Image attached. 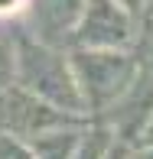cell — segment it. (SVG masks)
<instances>
[{"label":"cell","instance_id":"8992f818","mask_svg":"<svg viewBox=\"0 0 153 159\" xmlns=\"http://www.w3.org/2000/svg\"><path fill=\"white\" fill-rule=\"evenodd\" d=\"M147 120H153V75H140L111 104V124L121 130V136H137L143 133Z\"/></svg>","mask_w":153,"mask_h":159},{"label":"cell","instance_id":"7a4b0ae2","mask_svg":"<svg viewBox=\"0 0 153 159\" xmlns=\"http://www.w3.org/2000/svg\"><path fill=\"white\" fill-rule=\"evenodd\" d=\"M69 65L88 111H108L134 81V62L117 49H82L69 59Z\"/></svg>","mask_w":153,"mask_h":159},{"label":"cell","instance_id":"30bf717a","mask_svg":"<svg viewBox=\"0 0 153 159\" xmlns=\"http://www.w3.org/2000/svg\"><path fill=\"white\" fill-rule=\"evenodd\" d=\"M0 159H36L26 140H17L10 133H0Z\"/></svg>","mask_w":153,"mask_h":159},{"label":"cell","instance_id":"7c38bea8","mask_svg":"<svg viewBox=\"0 0 153 159\" xmlns=\"http://www.w3.org/2000/svg\"><path fill=\"white\" fill-rule=\"evenodd\" d=\"M104 159H127V149H124L121 143H111V146H108V153H104Z\"/></svg>","mask_w":153,"mask_h":159},{"label":"cell","instance_id":"52a82bcc","mask_svg":"<svg viewBox=\"0 0 153 159\" xmlns=\"http://www.w3.org/2000/svg\"><path fill=\"white\" fill-rule=\"evenodd\" d=\"M78 140L82 136L72 127H55V130H46V133L26 140V146L33 149L36 159H72V153L78 149Z\"/></svg>","mask_w":153,"mask_h":159},{"label":"cell","instance_id":"9c48e42d","mask_svg":"<svg viewBox=\"0 0 153 159\" xmlns=\"http://www.w3.org/2000/svg\"><path fill=\"white\" fill-rule=\"evenodd\" d=\"M13 84V39L0 33V91Z\"/></svg>","mask_w":153,"mask_h":159},{"label":"cell","instance_id":"6da1fadb","mask_svg":"<svg viewBox=\"0 0 153 159\" xmlns=\"http://www.w3.org/2000/svg\"><path fill=\"white\" fill-rule=\"evenodd\" d=\"M13 78L20 88H26L39 101L59 107L65 114H82V94L72 78L69 59H62L59 49L42 46L33 36H17L13 39Z\"/></svg>","mask_w":153,"mask_h":159},{"label":"cell","instance_id":"5bb4252c","mask_svg":"<svg viewBox=\"0 0 153 159\" xmlns=\"http://www.w3.org/2000/svg\"><path fill=\"white\" fill-rule=\"evenodd\" d=\"M147 62H150V65H153V39H150V42H147Z\"/></svg>","mask_w":153,"mask_h":159},{"label":"cell","instance_id":"5b68a950","mask_svg":"<svg viewBox=\"0 0 153 159\" xmlns=\"http://www.w3.org/2000/svg\"><path fill=\"white\" fill-rule=\"evenodd\" d=\"M82 7L85 0H26V10H30V33L26 36L55 49L65 33L75 30Z\"/></svg>","mask_w":153,"mask_h":159},{"label":"cell","instance_id":"ba28073f","mask_svg":"<svg viewBox=\"0 0 153 159\" xmlns=\"http://www.w3.org/2000/svg\"><path fill=\"white\" fill-rule=\"evenodd\" d=\"M108 146H111V136L104 130H91L85 140H78V149L72 153V159H104Z\"/></svg>","mask_w":153,"mask_h":159},{"label":"cell","instance_id":"9a60e30c","mask_svg":"<svg viewBox=\"0 0 153 159\" xmlns=\"http://www.w3.org/2000/svg\"><path fill=\"white\" fill-rule=\"evenodd\" d=\"M134 159H153V149H147V153H140V156H134Z\"/></svg>","mask_w":153,"mask_h":159},{"label":"cell","instance_id":"8fae6325","mask_svg":"<svg viewBox=\"0 0 153 159\" xmlns=\"http://www.w3.org/2000/svg\"><path fill=\"white\" fill-rule=\"evenodd\" d=\"M26 10V0H0V20L7 16H17V13Z\"/></svg>","mask_w":153,"mask_h":159},{"label":"cell","instance_id":"3957f363","mask_svg":"<svg viewBox=\"0 0 153 159\" xmlns=\"http://www.w3.org/2000/svg\"><path fill=\"white\" fill-rule=\"evenodd\" d=\"M75 120L78 114H65L20 84H10L7 91H0V133H10L17 140H33L46 130L72 127Z\"/></svg>","mask_w":153,"mask_h":159},{"label":"cell","instance_id":"277c9868","mask_svg":"<svg viewBox=\"0 0 153 159\" xmlns=\"http://www.w3.org/2000/svg\"><path fill=\"white\" fill-rule=\"evenodd\" d=\"M72 36L85 49H117L130 39L127 10L117 0H85Z\"/></svg>","mask_w":153,"mask_h":159},{"label":"cell","instance_id":"4fadbf2b","mask_svg":"<svg viewBox=\"0 0 153 159\" xmlns=\"http://www.w3.org/2000/svg\"><path fill=\"white\" fill-rule=\"evenodd\" d=\"M124 10H137V7H143V0H117Z\"/></svg>","mask_w":153,"mask_h":159}]
</instances>
